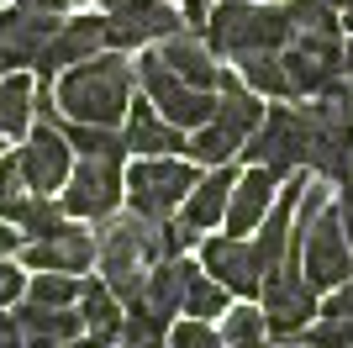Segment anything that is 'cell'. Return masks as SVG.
Listing matches in <instances>:
<instances>
[{
	"mask_svg": "<svg viewBox=\"0 0 353 348\" xmlns=\"http://www.w3.org/2000/svg\"><path fill=\"white\" fill-rule=\"evenodd\" d=\"M132 85H137V64H127L121 53H95L85 64H69L59 74V111L69 122H95V127H121V116L132 106Z\"/></svg>",
	"mask_w": 353,
	"mask_h": 348,
	"instance_id": "cell-1",
	"label": "cell"
},
{
	"mask_svg": "<svg viewBox=\"0 0 353 348\" xmlns=\"http://www.w3.org/2000/svg\"><path fill=\"white\" fill-rule=\"evenodd\" d=\"M159 259H169V253H163V222H148V217H137V211H127V217L111 211V217L101 222V232H95L101 280L111 285V296H117L121 306L143 301L148 269Z\"/></svg>",
	"mask_w": 353,
	"mask_h": 348,
	"instance_id": "cell-2",
	"label": "cell"
},
{
	"mask_svg": "<svg viewBox=\"0 0 353 348\" xmlns=\"http://www.w3.org/2000/svg\"><path fill=\"white\" fill-rule=\"evenodd\" d=\"M206 48L216 58H248V53H280L290 43V16L285 6H264V0H221L216 11H206L201 27Z\"/></svg>",
	"mask_w": 353,
	"mask_h": 348,
	"instance_id": "cell-3",
	"label": "cell"
},
{
	"mask_svg": "<svg viewBox=\"0 0 353 348\" xmlns=\"http://www.w3.org/2000/svg\"><path fill=\"white\" fill-rule=\"evenodd\" d=\"M285 259L301 264V275L322 290V296L348 285L353 280V243H348V232H343L338 206H322L306 227H290V253H285Z\"/></svg>",
	"mask_w": 353,
	"mask_h": 348,
	"instance_id": "cell-4",
	"label": "cell"
},
{
	"mask_svg": "<svg viewBox=\"0 0 353 348\" xmlns=\"http://www.w3.org/2000/svg\"><path fill=\"white\" fill-rule=\"evenodd\" d=\"M195 180H201L195 159H185V153H143L127 169V206L148 222H169L185 206Z\"/></svg>",
	"mask_w": 353,
	"mask_h": 348,
	"instance_id": "cell-5",
	"label": "cell"
},
{
	"mask_svg": "<svg viewBox=\"0 0 353 348\" xmlns=\"http://www.w3.org/2000/svg\"><path fill=\"white\" fill-rule=\"evenodd\" d=\"M311 143H316V111L311 106H274L264 111V122L248 132L243 159L269 164L274 174H295L311 164Z\"/></svg>",
	"mask_w": 353,
	"mask_h": 348,
	"instance_id": "cell-6",
	"label": "cell"
},
{
	"mask_svg": "<svg viewBox=\"0 0 353 348\" xmlns=\"http://www.w3.org/2000/svg\"><path fill=\"white\" fill-rule=\"evenodd\" d=\"M137 85H143L148 101L159 106L163 122H174V127H185V132H195L201 122L216 116V90L185 85V79H179V74L159 58V48H148V53L137 58Z\"/></svg>",
	"mask_w": 353,
	"mask_h": 348,
	"instance_id": "cell-7",
	"label": "cell"
},
{
	"mask_svg": "<svg viewBox=\"0 0 353 348\" xmlns=\"http://www.w3.org/2000/svg\"><path fill=\"white\" fill-rule=\"evenodd\" d=\"M59 201H63L69 217L105 222L127 201V169H121V159H85V153H79V164L69 169V180H63V190H59Z\"/></svg>",
	"mask_w": 353,
	"mask_h": 348,
	"instance_id": "cell-8",
	"label": "cell"
},
{
	"mask_svg": "<svg viewBox=\"0 0 353 348\" xmlns=\"http://www.w3.org/2000/svg\"><path fill=\"white\" fill-rule=\"evenodd\" d=\"M316 296H322V290L301 275V264H295V259L274 264V269L264 275V290H259L264 317H269V338H295L306 322H316V311H322Z\"/></svg>",
	"mask_w": 353,
	"mask_h": 348,
	"instance_id": "cell-9",
	"label": "cell"
},
{
	"mask_svg": "<svg viewBox=\"0 0 353 348\" xmlns=\"http://www.w3.org/2000/svg\"><path fill=\"white\" fill-rule=\"evenodd\" d=\"M185 27V11H174L169 0H117L105 11V48H148Z\"/></svg>",
	"mask_w": 353,
	"mask_h": 348,
	"instance_id": "cell-10",
	"label": "cell"
},
{
	"mask_svg": "<svg viewBox=\"0 0 353 348\" xmlns=\"http://www.w3.org/2000/svg\"><path fill=\"white\" fill-rule=\"evenodd\" d=\"M201 269H206L211 280H221L232 296H243V301H253V296L264 290V275H269L264 259H259V248H253V238H232V232L201 243Z\"/></svg>",
	"mask_w": 353,
	"mask_h": 348,
	"instance_id": "cell-11",
	"label": "cell"
},
{
	"mask_svg": "<svg viewBox=\"0 0 353 348\" xmlns=\"http://www.w3.org/2000/svg\"><path fill=\"white\" fill-rule=\"evenodd\" d=\"M16 159H21V174H27V185L37 190V195H59L63 180H69V169H74V148L53 122H37V127L27 132V143H21Z\"/></svg>",
	"mask_w": 353,
	"mask_h": 348,
	"instance_id": "cell-12",
	"label": "cell"
},
{
	"mask_svg": "<svg viewBox=\"0 0 353 348\" xmlns=\"http://www.w3.org/2000/svg\"><path fill=\"white\" fill-rule=\"evenodd\" d=\"M95 264V232L63 222L48 238H21V269H59V275H85Z\"/></svg>",
	"mask_w": 353,
	"mask_h": 348,
	"instance_id": "cell-13",
	"label": "cell"
},
{
	"mask_svg": "<svg viewBox=\"0 0 353 348\" xmlns=\"http://www.w3.org/2000/svg\"><path fill=\"white\" fill-rule=\"evenodd\" d=\"M101 48H105V16H69V21H59V32L48 37L32 69H37V79H59L69 64H85Z\"/></svg>",
	"mask_w": 353,
	"mask_h": 348,
	"instance_id": "cell-14",
	"label": "cell"
},
{
	"mask_svg": "<svg viewBox=\"0 0 353 348\" xmlns=\"http://www.w3.org/2000/svg\"><path fill=\"white\" fill-rule=\"evenodd\" d=\"M232 185H237V169L232 164H216L211 174H201L190 185V195H185V206L174 211V227L185 232V238H206L211 227H221V217H227V201H232Z\"/></svg>",
	"mask_w": 353,
	"mask_h": 348,
	"instance_id": "cell-15",
	"label": "cell"
},
{
	"mask_svg": "<svg viewBox=\"0 0 353 348\" xmlns=\"http://www.w3.org/2000/svg\"><path fill=\"white\" fill-rule=\"evenodd\" d=\"M280 180H285V174H274L269 164H253L248 174H237L221 227L232 232V238H253V227L269 217V206H274V195H280Z\"/></svg>",
	"mask_w": 353,
	"mask_h": 348,
	"instance_id": "cell-16",
	"label": "cell"
},
{
	"mask_svg": "<svg viewBox=\"0 0 353 348\" xmlns=\"http://www.w3.org/2000/svg\"><path fill=\"white\" fill-rule=\"evenodd\" d=\"M59 21H63L59 11H32V6L0 11V53H6V64H37V53L59 32Z\"/></svg>",
	"mask_w": 353,
	"mask_h": 348,
	"instance_id": "cell-17",
	"label": "cell"
},
{
	"mask_svg": "<svg viewBox=\"0 0 353 348\" xmlns=\"http://www.w3.org/2000/svg\"><path fill=\"white\" fill-rule=\"evenodd\" d=\"M121 143H127V153H185V127H174V122H163L159 116V106L148 101H132L127 106V127H121Z\"/></svg>",
	"mask_w": 353,
	"mask_h": 348,
	"instance_id": "cell-18",
	"label": "cell"
},
{
	"mask_svg": "<svg viewBox=\"0 0 353 348\" xmlns=\"http://www.w3.org/2000/svg\"><path fill=\"white\" fill-rule=\"evenodd\" d=\"M153 48H159V58L179 74V79H185V85L216 90L221 64H216V53L206 48V37H195V32L185 27V32H169V37H163V43H153Z\"/></svg>",
	"mask_w": 353,
	"mask_h": 348,
	"instance_id": "cell-19",
	"label": "cell"
},
{
	"mask_svg": "<svg viewBox=\"0 0 353 348\" xmlns=\"http://www.w3.org/2000/svg\"><path fill=\"white\" fill-rule=\"evenodd\" d=\"M195 269H201V264H190L185 253H174V259H159L153 269H148L143 306H148L159 322H174V317H179V306H185V285H190Z\"/></svg>",
	"mask_w": 353,
	"mask_h": 348,
	"instance_id": "cell-20",
	"label": "cell"
},
{
	"mask_svg": "<svg viewBox=\"0 0 353 348\" xmlns=\"http://www.w3.org/2000/svg\"><path fill=\"white\" fill-rule=\"evenodd\" d=\"M16 322H21L27 348H63L69 338L85 333L79 306H43V301H27L21 311H16Z\"/></svg>",
	"mask_w": 353,
	"mask_h": 348,
	"instance_id": "cell-21",
	"label": "cell"
},
{
	"mask_svg": "<svg viewBox=\"0 0 353 348\" xmlns=\"http://www.w3.org/2000/svg\"><path fill=\"white\" fill-rule=\"evenodd\" d=\"M121 317H127V306L111 296V285H105V280H85V290H79V322H85V333L117 343L121 338Z\"/></svg>",
	"mask_w": 353,
	"mask_h": 348,
	"instance_id": "cell-22",
	"label": "cell"
},
{
	"mask_svg": "<svg viewBox=\"0 0 353 348\" xmlns=\"http://www.w3.org/2000/svg\"><path fill=\"white\" fill-rule=\"evenodd\" d=\"M237 153H243V137H237V132H227L216 116H211V122H201V127L190 132V143H185V159L206 164V169H216V164H232Z\"/></svg>",
	"mask_w": 353,
	"mask_h": 348,
	"instance_id": "cell-23",
	"label": "cell"
},
{
	"mask_svg": "<svg viewBox=\"0 0 353 348\" xmlns=\"http://www.w3.org/2000/svg\"><path fill=\"white\" fill-rule=\"evenodd\" d=\"M269 343V317L264 306H227L221 311V348H264Z\"/></svg>",
	"mask_w": 353,
	"mask_h": 348,
	"instance_id": "cell-24",
	"label": "cell"
},
{
	"mask_svg": "<svg viewBox=\"0 0 353 348\" xmlns=\"http://www.w3.org/2000/svg\"><path fill=\"white\" fill-rule=\"evenodd\" d=\"M32 127V79L0 74V137H21Z\"/></svg>",
	"mask_w": 353,
	"mask_h": 348,
	"instance_id": "cell-25",
	"label": "cell"
},
{
	"mask_svg": "<svg viewBox=\"0 0 353 348\" xmlns=\"http://www.w3.org/2000/svg\"><path fill=\"white\" fill-rule=\"evenodd\" d=\"M237 79L259 95H274V101H290V79H285V64L280 53H248L237 58Z\"/></svg>",
	"mask_w": 353,
	"mask_h": 348,
	"instance_id": "cell-26",
	"label": "cell"
},
{
	"mask_svg": "<svg viewBox=\"0 0 353 348\" xmlns=\"http://www.w3.org/2000/svg\"><path fill=\"white\" fill-rule=\"evenodd\" d=\"M232 306V290L221 285V280H211L206 269H195L190 285H185V306H179V317H201V322H216L221 311Z\"/></svg>",
	"mask_w": 353,
	"mask_h": 348,
	"instance_id": "cell-27",
	"label": "cell"
},
{
	"mask_svg": "<svg viewBox=\"0 0 353 348\" xmlns=\"http://www.w3.org/2000/svg\"><path fill=\"white\" fill-rule=\"evenodd\" d=\"M74 153H85V159H127V143H121L117 127H95V122H69L63 127Z\"/></svg>",
	"mask_w": 353,
	"mask_h": 348,
	"instance_id": "cell-28",
	"label": "cell"
},
{
	"mask_svg": "<svg viewBox=\"0 0 353 348\" xmlns=\"http://www.w3.org/2000/svg\"><path fill=\"white\" fill-rule=\"evenodd\" d=\"M79 290H85L79 275H59V269H32L27 275V301H43V306H79Z\"/></svg>",
	"mask_w": 353,
	"mask_h": 348,
	"instance_id": "cell-29",
	"label": "cell"
},
{
	"mask_svg": "<svg viewBox=\"0 0 353 348\" xmlns=\"http://www.w3.org/2000/svg\"><path fill=\"white\" fill-rule=\"evenodd\" d=\"M63 201L59 195H32L21 211H16V227H21V238H48V232H59L63 227Z\"/></svg>",
	"mask_w": 353,
	"mask_h": 348,
	"instance_id": "cell-30",
	"label": "cell"
},
{
	"mask_svg": "<svg viewBox=\"0 0 353 348\" xmlns=\"http://www.w3.org/2000/svg\"><path fill=\"white\" fill-rule=\"evenodd\" d=\"M37 190L27 185V174H21V159L16 153H0V217L16 222V211L32 201Z\"/></svg>",
	"mask_w": 353,
	"mask_h": 348,
	"instance_id": "cell-31",
	"label": "cell"
},
{
	"mask_svg": "<svg viewBox=\"0 0 353 348\" xmlns=\"http://www.w3.org/2000/svg\"><path fill=\"white\" fill-rule=\"evenodd\" d=\"M285 16H290V32H343L338 6L327 0H280Z\"/></svg>",
	"mask_w": 353,
	"mask_h": 348,
	"instance_id": "cell-32",
	"label": "cell"
},
{
	"mask_svg": "<svg viewBox=\"0 0 353 348\" xmlns=\"http://www.w3.org/2000/svg\"><path fill=\"white\" fill-rule=\"evenodd\" d=\"M169 348H221V327H211L201 317H179L169 322Z\"/></svg>",
	"mask_w": 353,
	"mask_h": 348,
	"instance_id": "cell-33",
	"label": "cell"
},
{
	"mask_svg": "<svg viewBox=\"0 0 353 348\" xmlns=\"http://www.w3.org/2000/svg\"><path fill=\"white\" fill-rule=\"evenodd\" d=\"M27 296V275H21V264L0 259V306H16Z\"/></svg>",
	"mask_w": 353,
	"mask_h": 348,
	"instance_id": "cell-34",
	"label": "cell"
},
{
	"mask_svg": "<svg viewBox=\"0 0 353 348\" xmlns=\"http://www.w3.org/2000/svg\"><path fill=\"white\" fill-rule=\"evenodd\" d=\"M322 311H327V317H338L343 327L353 333V280H348V285H338V290H327V306H322Z\"/></svg>",
	"mask_w": 353,
	"mask_h": 348,
	"instance_id": "cell-35",
	"label": "cell"
},
{
	"mask_svg": "<svg viewBox=\"0 0 353 348\" xmlns=\"http://www.w3.org/2000/svg\"><path fill=\"white\" fill-rule=\"evenodd\" d=\"M338 217H343V232H348V243H353V174L338 180Z\"/></svg>",
	"mask_w": 353,
	"mask_h": 348,
	"instance_id": "cell-36",
	"label": "cell"
},
{
	"mask_svg": "<svg viewBox=\"0 0 353 348\" xmlns=\"http://www.w3.org/2000/svg\"><path fill=\"white\" fill-rule=\"evenodd\" d=\"M0 348H27V338H21V322L6 317V306H0Z\"/></svg>",
	"mask_w": 353,
	"mask_h": 348,
	"instance_id": "cell-37",
	"label": "cell"
},
{
	"mask_svg": "<svg viewBox=\"0 0 353 348\" xmlns=\"http://www.w3.org/2000/svg\"><path fill=\"white\" fill-rule=\"evenodd\" d=\"M16 248H21V227H11V222L0 217V259H11Z\"/></svg>",
	"mask_w": 353,
	"mask_h": 348,
	"instance_id": "cell-38",
	"label": "cell"
},
{
	"mask_svg": "<svg viewBox=\"0 0 353 348\" xmlns=\"http://www.w3.org/2000/svg\"><path fill=\"white\" fill-rule=\"evenodd\" d=\"M185 21H190V32L206 27V0H185Z\"/></svg>",
	"mask_w": 353,
	"mask_h": 348,
	"instance_id": "cell-39",
	"label": "cell"
},
{
	"mask_svg": "<svg viewBox=\"0 0 353 348\" xmlns=\"http://www.w3.org/2000/svg\"><path fill=\"white\" fill-rule=\"evenodd\" d=\"M63 348H111V343H105V338H95V333H79V338H69Z\"/></svg>",
	"mask_w": 353,
	"mask_h": 348,
	"instance_id": "cell-40",
	"label": "cell"
},
{
	"mask_svg": "<svg viewBox=\"0 0 353 348\" xmlns=\"http://www.w3.org/2000/svg\"><path fill=\"white\" fill-rule=\"evenodd\" d=\"M343 74L353 79V32H348V43H343Z\"/></svg>",
	"mask_w": 353,
	"mask_h": 348,
	"instance_id": "cell-41",
	"label": "cell"
},
{
	"mask_svg": "<svg viewBox=\"0 0 353 348\" xmlns=\"http://www.w3.org/2000/svg\"><path fill=\"white\" fill-rule=\"evenodd\" d=\"M343 27H348V32H353V6H348V11H343Z\"/></svg>",
	"mask_w": 353,
	"mask_h": 348,
	"instance_id": "cell-42",
	"label": "cell"
},
{
	"mask_svg": "<svg viewBox=\"0 0 353 348\" xmlns=\"http://www.w3.org/2000/svg\"><path fill=\"white\" fill-rule=\"evenodd\" d=\"M327 6H338V11H348V6H353V0H327Z\"/></svg>",
	"mask_w": 353,
	"mask_h": 348,
	"instance_id": "cell-43",
	"label": "cell"
},
{
	"mask_svg": "<svg viewBox=\"0 0 353 348\" xmlns=\"http://www.w3.org/2000/svg\"><path fill=\"white\" fill-rule=\"evenodd\" d=\"M285 348H311V343H301V338H290V343H285Z\"/></svg>",
	"mask_w": 353,
	"mask_h": 348,
	"instance_id": "cell-44",
	"label": "cell"
},
{
	"mask_svg": "<svg viewBox=\"0 0 353 348\" xmlns=\"http://www.w3.org/2000/svg\"><path fill=\"white\" fill-rule=\"evenodd\" d=\"M6 69H11V64H6V53H0V74H6Z\"/></svg>",
	"mask_w": 353,
	"mask_h": 348,
	"instance_id": "cell-45",
	"label": "cell"
},
{
	"mask_svg": "<svg viewBox=\"0 0 353 348\" xmlns=\"http://www.w3.org/2000/svg\"><path fill=\"white\" fill-rule=\"evenodd\" d=\"M0 148H6V143H0Z\"/></svg>",
	"mask_w": 353,
	"mask_h": 348,
	"instance_id": "cell-46",
	"label": "cell"
}]
</instances>
